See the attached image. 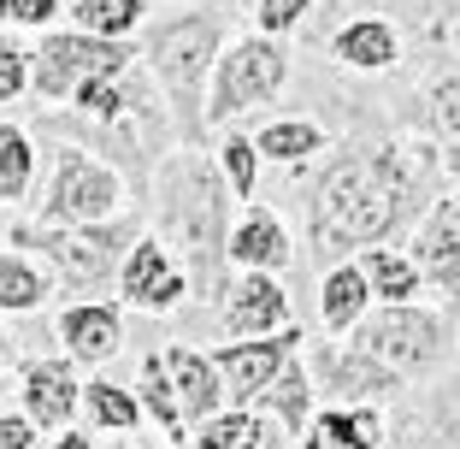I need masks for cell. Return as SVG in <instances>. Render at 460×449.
Masks as SVG:
<instances>
[{
    "instance_id": "5bb4252c",
    "label": "cell",
    "mask_w": 460,
    "mask_h": 449,
    "mask_svg": "<svg viewBox=\"0 0 460 449\" xmlns=\"http://www.w3.org/2000/svg\"><path fill=\"white\" fill-rule=\"evenodd\" d=\"M59 337H66V355L71 361H89V367H101V361H112L119 355V308L112 301H71L66 313H59Z\"/></svg>"
},
{
    "instance_id": "277c9868",
    "label": "cell",
    "mask_w": 460,
    "mask_h": 449,
    "mask_svg": "<svg viewBox=\"0 0 460 449\" xmlns=\"http://www.w3.org/2000/svg\"><path fill=\"white\" fill-rule=\"evenodd\" d=\"M136 237H142V219L124 213V219H101V225H18L13 248H41L71 290H89V301H95V290H107L119 278Z\"/></svg>"
},
{
    "instance_id": "30bf717a",
    "label": "cell",
    "mask_w": 460,
    "mask_h": 449,
    "mask_svg": "<svg viewBox=\"0 0 460 449\" xmlns=\"http://www.w3.org/2000/svg\"><path fill=\"white\" fill-rule=\"evenodd\" d=\"M413 266H420V278L431 290L460 301V190L437 195L431 213L413 225Z\"/></svg>"
},
{
    "instance_id": "ac0fdd59",
    "label": "cell",
    "mask_w": 460,
    "mask_h": 449,
    "mask_svg": "<svg viewBox=\"0 0 460 449\" xmlns=\"http://www.w3.org/2000/svg\"><path fill=\"white\" fill-rule=\"evenodd\" d=\"M71 107L83 112L89 124H130L136 112H148V89H142V77L136 71H112V77H89L71 95Z\"/></svg>"
},
{
    "instance_id": "e0dca14e",
    "label": "cell",
    "mask_w": 460,
    "mask_h": 449,
    "mask_svg": "<svg viewBox=\"0 0 460 449\" xmlns=\"http://www.w3.org/2000/svg\"><path fill=\"white\" fill-rule=\"evenodd\" d=\"M331 59L349 71H390L402 59V36H395L390 18H349L331 36Z\"/></svg>"
},
{
    "instance_id": "7c38bea8",
    "label": "cell",
    "mask_w": 460,
    "mask_h": 449,
    "mask_svg": "<svg viewBox=\"0 0 460 449\" xmlns=\"http://www.w3.org/2000/svg\"><path fill=\"white\" fill-rule=\"evenodd\" d=\"M313 391L325 396H342V402H372V396H390L402 391V379H395L390 367H378V361H366L360 349H337V343H325V349L313 355Z\"/></svg>"
},
{
    "instance_id": "2e32d148",
    "label": "cell",
    "mask_w": 460,
    "mask_h": 449,
    "mask_svg": "<svg viewBox=\"0 0 460 449\" xmlns=\"http://www.w3.org/2000/svg\"><path fill=\"white\" fill-rule=\"evenodd\" d=\"M230 266H243V273H284L289 266L284 219L266 213V207H248L236 219V231H230Z\"/></svg>"
},
{
    "instance_id": "e575fe53",
    "label": "cell",
    "mask_w": 460,
    "mask_h": 449,
    "mask_svg": "<svg viewBox=\"0 0 460 449\" xmlns=\"http://www.w3.org/2000/svg\"><path fill=\"white\" fill-rule=\"evenodd\" d=\"M183 296H190V273H183V266H172V273H165L160 284L142 296V313H172V308H183Z\"/></svg>"
},
{
    "instance_id": "8fae6325",
    "label": "cell",
    "mask_w": 460,
    "mask_h": 449,
    "mask_svg": "<svg viewBox=\"0 0 460 449\" xmlns=\"http://www.w3.org/2000/svg\"><path fill=\"white\" fill-rule=\"evenodd\" d=\"M289 326V296L278 273H243L225 290V331L230 337H271Z\"/></svg>"
},
{
    "instance_id": "8d00e7d4",
    "label": "cell",
    "mask_w": 460,
    "mask_h": 449,
    "mask_svg": "<svg viewBox=\"0 0 460 449\" xmlns=\"http://www.w3.org/2000/svg\"><path fill=\"white\" fill-rule=\"evenodd\" d=\"M36 444V426L24 414H0V449H30Z\"/></svg>"
},
{
    "instance_id": "6da1fadb",
    "label": "cell",
    "mask_w": 460,
    "mask_h": 449,
    "mask_svg": "<svg viewBox=\"0 0 460 449\" xmlns=\"http://www.w3.org/2000/svg\"><path fill=\"white\" fill-rule=\"evenodd\" d=\"M443 195V148L431 142H342L325 154L307 190V225L319 260L384 248L390 237L413 231Z\"/></svg>"
},
{
    "instance_id": "4316f807",
    "label": "cell",
    "mask_w": 460,
    "mask_h": 449,
    "mask_svg": "<svg viewBox=\"0 0 460 449\" xmlns=\"http://www.w3.org/2000/svg\"><path fill=\"white\" fill-rule=\"evenodd\" d=\"M30 184H36V142L24 124L0 119V202H30Z\"/></svg>"
},
{
    "instance_id": "3957f363",
    "label": "cell",
    "mask_w": 460,
    "mask_h": 449,
    "mask_svg": "<svg viewBox=\"0 0 460 449\" xmlns=\"http://www.w3.org/2000/svg\"><path fill=\"white\" fill-rule=\"evenodd\" d=\"M218 54H225V18L213 6H183V13L148 24V36H142V66L160 83L183 148L207 142V83H213Z\"/></svg>"
},
{
    "instance_id": "484cf974",
    "label": "cell",
    "mask_w": 460,
    "mask_h": 449,
    "mask_svg": "<svg viewBox=\"0 0 460 449\" xmlns=\"http://www.w3.org/2000/svg\"><path fill=\"white\" fill-rule=\"evenodd\" d=\"M313 432H325L337 449H384V409H372V402L325 409L313 420Z\"/></svg>"
},
{
    "instance_id": "7bdbcfd3",
    "label": "cell",
    "mask_w": 460,
    "mask_h": 449,
    "mask_svg": "<svg viewBox=\"0 0 460 449\" xmlns=\"http://www.w3.org/2000/svg\"><path fill=\"white\" fill-rule=\"evenodd\" d=\"M0 24H13V0H0Z\"/></svg>"
},
{
    "instance_id": "b9f144b4",
    "label": "cell",
    "mask_w": 460,
    "mask_h": 449,
    "mask_svg": "<svg viewBox=\"0 0 460 449\" xmlns=\"http://www.w3.org/2000/svg\"><path fill=\"white\" fill-rule=\"evenodd\" d=\"M443 36H448V48H455V54H460V18H455V24L443 30Z\"/></svg>"
},
{
    "instance_id": "1f68e13d",
    "label": "cell",
    "mask_w": 460,
    "mask_h": 449,
    "mask_svg": "<svg viewBox=\"0 0 460 449\" xmlns=\"http://www.w3.org/2000/svg\"><path fill=\"white\" fill-rule=\"evenodd\" d=\"M190 444L195 449H248V444H254V414H248V409H230V414L218 409L213 420H201L190 432Z\"/></svg>"
},
{
    "instance_id": "60d3db41",
    "label": "cell",
    "mask_w": 460,
    "mask_h": 449,
    "mask_svg": "<svg viewBox=\"0 0 460 449\" xmlns=\"http://www.w3.org/2000/svg\"><path fill=\"white\" fill-rule=\"evenodd\" d=\"M13 367V337H6V331H0V373Z\"/></svg>"
},
{
    "instance_id": "8992f818",
    "label": "cell",
    "mask_w": 460,
    "mask_h": 449,
    "mask_svg": "<svg viewBox=\"0 0 460 449\" xmlns=\"http://www.w3.org/2000/svg\"><path fill=\"white\" fill-rule=\"evenodd\" d=\"M354 349L407 384L448 355V319L431 308H413V301H384L378 313H366L354 326Z\"/></svg>"
},
{
    "instance_id": "4dcf8cb0",
    "label": "cell",
    "mask_w": 460,
    "mask_h": 449,
    "mask_svg": "<svg viewBox=\"0 0 460 449\" xmlns=\"http://www.w3.org/2000/svg\"><path fill=\"white\" fill-rule=\"evenodd\" d=\"M218 172H225V184H230V202H248V195H254V177H260V148H254V137L230 130V137L218 142Z\"/></svg>"
},
{
    "instance_id": "d6a6232c",
    "label": "cell",
    "mask_w": 460,
    "mask_h": 449,
    "mask_svg": "<svg viewBox=\"0 0 460 449\" xmlns=\"http://www.w3.org/2000/svg\"><path fill=\"white\" fill-rule=\"evenodd\" d=\"M24 89H30V48L0 36V107H13Z\"/></svg>"
},
{
    "instance_id": "9c48e42d",
    "label": "cell",
    "mask_w": 460,
    "mask_h": 449,
    "mask_svg": "<svg viewBox=\"0 0 460 449\" xmlns=\"http://www.w3.org/2000/svg\"><path fill=\"white\" fill-rule=\"evenodd\" d=\"M296 349H301L296 326L271 331V337H230L225 349L213 355L218 379H225V402H230V409H254V396L278 379V367H284Z\"/></svg>"
},
{
    "instance_id": "d4e9b609",
    "label": "cell",
    "mask_w": 460,
    "mask_h": 449,
    "mask_svg": "<svg viewBox=\"0 0 460 449\" xmlns=\"http://www.w3.org/2000/svg\"><path fill=\"white\" fill-rule=\"evenodd\" d=\"M48 296L54 284L36 260H24V248H0V313H36Z\"/></svg>"
},
{
    "instance_id": "9a60e30c",
    "label": "cell",
    "mask_w": 460,
    "mask_h": 449,
    "mask_svg": "<svg viewBox=\"0 0 460 449\" xmlns=\"http://www.w3.org/2000/svg\"><path fill=\"white\" fill-rule=\"evenodd\" d=\"M165 367H172V384H177V402H183V420H190V432L225 409V379H218L213 355L183 349V343H177V349H165Z\"/></svg>"
},
{
    "instance_id": "74e56055",
    "label": "cell",
    "mask_w": 460,
    "mask_h": 449,
    "mask_svg": "<svg viewBox=\"0 0 460 449\" xmlns=\"http://www.w3.org/2000/svg\"><path fill=\"white\" fill-rule=\"evenodd\" d=\"M420 6H425V24H431L437 36H443V30L460 18V0H420Z\"/></svg>"
},
{
    "instance_id": "f35d334b",
    "label": "cell",
    "mask_w": 460,
    "mask_h": 449,
    "mask_svg": "<svg viewBox=\"0 0 460 449\" xmlns=\"http://www.w3.org/2000/svg\"><path fill=\"white\" fill-rule=\"evenodd\" d=\"M54 449H95V444H89V432H59Z\"/></svg>"
},
{
    "instance_id": "d590c367",
    "label": "cell",
    "mask_w": 460,
    "mask_h": 449,
    "mask_svg": "<svg viewBox=\"0 0 460 449\" xmlns=\"http://www.w3.org/2000/svg\"><path fill=\"white\" fill-rule=\"evenodd\" d=\"M54 13H66V0H13V24L24 30H48Z\"/></svg>"
},
{
    "instance_id": "f1b7e54d",
    "label": "cell",
    "mask_w": 460,
    "mask_h": 449,
    "mask_svg": "<svg viewBox=\"0 0 460 449\" xmlns=\"http://www.w3.org/2000/svg\"><path fill=\"white\" fill-rule=\"evenodd\" d=\"M165 273H172V248H165L160 237H136V248L119 266V296L130 301V308H142V296H148Z\"/></svg>"
},
{
    "instance_id": "ffe728a7",
    "label": "cell",
    "mask_w": 460,
    "mask_h": 449,
    "mask_svg": "<svg viewBox=\"0 0 460 449\" xmlns=\"http://www.w3.org/2000/svg\"><path fill=\"white\" fill-rule=\"evenodd\" d=\"M372 313V284H366L360 260H342V266H331L325 284H319V319H325V331H354Z\"/></svg>"
},
{
    "instance_id": "52a82bcc",
    "label": "cell",
    "mask_w": 460,
    "mask_h": 449,
    "mask_svg": "<svg viewBox=\"0 0 460 449\" xmlns=\"http://www.w3.org/2000/svg\"><path fill=\"white\" fill-rule=\"evenodd\" d=\"M130 59H136L130 41H107V36H89V30H48L30 48V89L41 101H71L89 77L130 71Z\"/></svg>"
},
{
    "instance_id": "603a6c76",
    "label": "cell",
    "mask_w": 460,
    "mask_h": 449,
    "mask_svg": "<svg viewBox=\"0 0 460 449\" xmlns=\"http://www.w3.org/2000/svg\"><path fill=\"white\" fill-rule=\"evenodd\" d=\"M360 273L366 284H372V296L378 301H413L420 296V266H413V255H402V248H360Z\"/></svg>"
},
{
    "instance_id": "836d02e7",
    "label": "cell",
    "mask_w": 460,
    "mask_h": 449,
    "mask_svg": "<svg viewBox=\"0 0 460 449\" xmlns=\"http://www.w3.org/2000/svg\"><path fill=\"white\" fill-rule=\"evenodd\" d=\"M313 0H254V24L266 30V36H289V30L307 18Z\"/></svg>"
},
{
    "instance_id": "83f0119b",
    "label": "cell",
    "mask_w": 460,
    "mask_h": 449,
    "mask_svg": "<svg viewBox=\"0 0 460 449\" xmlns=\"http://www.w3.org/2000/svg\"><path fill=\"white\" fill-rule=\"evenodd\" d=\"M425 119H431V137L443 142V172L460 177V71H448V77L431 83Z\"/></svg>"
},
{
    "instance_id": "7a4b0ae2",
    "label": "cell",
    "mask_w": 460,
    "mask_h": 449,
    "mask_svg": "<svg viewBox=\"0 0 460 449\" xmlns=\"http://www.w3.org/2000/svg\"><path fill=\"white\" fill-rule=\"evenodd\" d=\"M154 213H160V243L183 255L190 296L213 301L225 296V260H230V184L218 160L201 148H183L154 172Z\"/></svg>"
},
{
    "instance_id": "44dd1931",
    "label": "cell",
    "mask_w": 460,
    "mask_h": 449,
    "mask_svg": "<svg viewBox=\"0 0 460 449\" xmlns=\"http://www.w3.org/2000/svg\"><path fill=\"white\" fill-rule=\"evenodd\" d=\"M136 402H142V414H154V420H160V432L172 437V444H183V437H190V420H183V402H177L172 367H165V349H160V355H142Z\"/></svg>"
},
{
    "instance_id": "5b68a950",
    "label": "cell",
    "mask_w": 460,
    "mask_h": 449,
    "mask_svg": "<svg viewBox=\"0 0 460 449\" xmlns=\"http://www.w3.org/2000/svg\"><path fill=\"white\" fill-rule=\"evenodd\" d=\"M284 83H289V41L284 36H266V30L236 36L218 54L213 83H207V130L243 119V112L266 107V101H278Z\"/></svg>"
},
{
    "instance_id": "f6af8a7d",
    "label": "cell",
    "mask_w": 460,
    "mask_h": 449,
    "mask_svg": "<svg viewBox=\"0 0 460 449\" xmlns=\"http://www.w3.org/2000/svg\"><path fill=\"white\" fill-rule=\"evenodd\" d=\"M112 449H124V444H112Z\"/></svg>"
},
{
    "instance_id": "d6986e66",
    "label": "cell",
    "mask_w": 460,
    "mask_h": 449,
    "mask_svg": "<svg viewBox=\"0 0 460 449\" xmlns=\"http://www.w3.org/2000/svg\"><path fill=\"white\" fill-rule=\"evenodd\" d=\"M254 409L266 414V420H278L289 437H301L313 426V373L301 367L296 355H289L284 367H278V379L266 384V391L254 396Z\"/></svg>"
},
{
    "instance_id": "f546056e",
    "label": "cell",
    "mask_w": 460,
    "mask_h": 449,
    "mask_svg": "<svg viewBox=\"0 0 460 449\" xmlns=\"http://www.w3.org/2000/svg\"><path fill=\"white\" fill-rule=\"evenodd\" d=\"M83 409H89V426H95V432H136V420H142V402H136L124 384H107V379L83 384Z\"/></svg>"
},
{
    "instance_id": "ba28073f",
    "label": "cell",
    "mask_w": 460,
    "mask_h": 449,
    "mask_svg": "<svg viewBox=\"0 0 460 449\" xmlns=\"http://www.w3.org/2000/svg\"><path fill=\"white\" fill-rule=\"evenodd\" d=\"M124 207V177L89 148H54V177H48V202L36 225H101L119 219Z\"/></svg>"
},
{
    "instance_id": "7402d4cb",
    "label": "cell",
    "mask_w": 460,
    "mask_h": 449,
    "mask_svg": "<svg viewBox=\"0 0 460 449\" xmlns=\"http://www.w3.org/2000/svg\"><path fill=\"white\" fill-rule=\"evenodd\" d=\"M254 148H260V160H271V166H301V160H313V154H325L331 137L313 119H271L254 137Z\"/></svg>"
},
{
    "instance_id": "cb8c5ba5",
    "label": "cell",
    "mask_w": 460,
    "mask_h": 449,
    "mask_svg": "<svg viewBox=\"0 0 460 449\" xmlns=\"http://www.w3.org/2000/svg\"><path fill=\"white\" fill-rule=\"evenodd\" d=\"M66 13L77 30L89 36H107V41H130L148 18V0H66Z\"/></svg>"
},
{
    "instance_id": "ab89813d",
    "label": "cell",
    "mask_w": 460,
    "mask_h": 449,
    "mask_svg": "<svg viewBox=\"0 0 460 449\" xmlns=\"http://www.w3.org/2000/svg\"><path fill=\"white\" fill-rule=\"evenodd\" d=\"M301 449H337V444H331L325 432H313V426H307V432H301Z\"/></svg>"
},
{
    "instance_id": "ee69618b",
    "label": "cell",
    "mask_w": 460,
    "mask_h": 449,
    "mask_svg": "<svg viewBox=\"0 0 460 449\" xmlns=\"http://www.w3.org/2000/svg\"><path fill=\"white\" fill-rule=\"evenodd\" d=\"M236 6H248V0H236Z\"/></svg>"
},
{
    "instance_id": "4fadbf2b",
    "label": "cell",
    "mask_w": 460,
    "mask_h": 449,
    "mask_svg": "<svg viewBox=\"0 0 460 449\" xmlns=\"http://www.w3.org/2000/svg\"><path fill=\"white\" fill-rule=\"evenodd\" d=\"M83 409V384L71 361H24V420L30 426H71V414Z\"/></svg>"
}]
</instances>
